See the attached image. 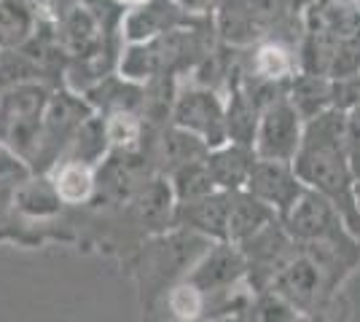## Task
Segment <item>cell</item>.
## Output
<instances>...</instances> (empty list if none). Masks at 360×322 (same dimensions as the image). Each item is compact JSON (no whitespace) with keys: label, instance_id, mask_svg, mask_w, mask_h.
Returning a JSON list of instances; mask_svg holds the SVG:
<instances>
[{"label":"cell","instance_id":"cell-1","mask_svg":"<svg viewBox=\"0 0 360 322\" xmlns=\"http://www.w3.org/2000/svg\"><path fill=\"white\" fill-rule=\"evenodd\" d=\"M349 113L339 107H328L320 116L309 119L304 126V140L296 159H293V172L301 183H307L312 191L328 196L339 213H355V172L347 159L345 137Z\"/></svg>","mask_w":360,"mask_h":322},{"label":"cell","instance_id":"cell-2","mask_svg":"<svg viewBox=\"0 0 360 322\" xmlns=\"http://www.w3.org/2000/svg\"><path fill=\"white\" fill-rule=\"evenodd\" d=\"M49 92L38 83H19L0 102V137L25 154L38 145Z\"/></svg>","mask_w":360,"mask_h":322},{"label":"cell","instance_id":"cell-3","mask_svg":"<svg viewBox=\"0 0 360 322\" xmlns=\"http://www.w3.org/2000/svg\"><path fill=\"white\" fill-rule=\"evenodd\" d=\"M301 121H304L301 113L285 94L280 100H274L269 107H264L253 140L258 159L293 164V159H296L301 148V140H304Z\"/></svg>","mask_w":360,"mask_h":322},{"label":"cell","instance_id":"cell-4","mask_svg":"<svg viewBox=\"0 0 360 322\" xmlns=\"http://www.w3.org/2000/svg\"><path fill=\"white\" fill-rule=\"evenodd\" d=\"M288 223H290V231L299 239H307V242L349 245L345 229H342L339 207L317 191H301V196L288 210Z\"/></svg>","mask_w":360,"mask_h":322},{"label":"cell","instance_id":"cell-5","mask_svg":"<svg viewBox=\"0 0 360 322\" xmlns=\"http://www.w3.org/2000/svg\"><path fill=\"white\" fill-rule=\"evenodd\" d=\"M175 121L180 129L202 137L207 145H224L226 135V107L218 94L207 86L186 89L175 102Z\"/></svg>","mask_w":360,"mask_h":322},{"label":"cell","instance_id":"cell-6","mask_svg":"<svg viewBox=\"0 0 360 322\" xmlns=\"http://www.w3.org/2000/svg\"><path fill=\"white\" fill-rule=\"evenodd\" d=\"M57 19V41L73 57H89L103 46V22L86 0H78L65 8Z\"/></svg>","mask_w":360,"mask_h":322},{"label":"cell","instance_id":"cell-7","mask_svg":"<svg viewBox=\"0 0 360 322\" xmlns=\"http://www.w3.org/2000/svg\"><path fill=\"white\" fill-rule=\"evenodd\" d=\"M248 188H250V194L255 199L274 204L283 213H288L293 207V201L301 196V180L293 172V164H285V161L258 159L253 169H250Z\"/></svg>","mask_w":360,"mask_h":322},{"label":"cell","instance_id":"cell-8","mask_svg":"<svg viewBox=\"0 0 360 322\" xmlns=\"http://www.w3.org/2000/svg\"><path fill=\"white\" fill-rule=\"evenodd\" d=\"M183 11L175 6V0H146L135 8H129L121 19V35L129 43L153 41L165 32L180 27Z\"/></svg>","mask_w":360,"mask_h":322},{"label":"cell","instance_id":"cell-9","mask_svg":"<svg viewBox=\"0 0 360 322\" xmlns=\"http://www.w3.org/2000/svg\"><path fill=\"white\" fill-rule=\"evenodd\" d=\"M323 274L326 271L312 258H290L277 271L274 290L277 295H283L290 307H309L323 285Z\"/></svg>","mask_w":360,"mask_h":322},{"label":"cell","instance_id":"cell-10","mask_svg":"<svg viewBox=\"0 0 360 322\" xmlns=\"http://www.w3.org/2000/svg\"><path fill=\"white\" fill-rule=\"evenodd\" d=\"M242 269H245V261L237 250L218 247L196 266L188 282L196 285L202 293H221L229 290V285H234V279L242 274Z\"/></svg>","mask_w":360,"mask_h":322},{"label":"cell","instance_id":"cell-11","mask_svg":"<svg viewBox=\"0 0 360 322\" xmlns=\"http://www.w3.org/2000/svg\"><path fill=\"white\" fill-rule=\"evenodd\" d=\"M38 27L35 6L27 0H0V48H22Z\"/></svg>","mask_w":360,"mask_h":322},{"label":"cell","instance_id":"cell-12","mask_svg":"<svg viewBox=\"0 0 360 322\" xmlns=\"http://www.w3.org/2000/svg\"><path fill=\"white\" fill-rule=\"evenodd\" d=\"M269 217L271 213L266 201L255 199L253 194L250 196H231L229 217H226V236L245 242V239L255 236L264 226H269Z\"/></svg>","mask_w":360,"mask_h":322},{"label":"cell","instance_id":"cell-13","mask_svg":"<svg viewBox=\"0 0 360 322\" xmlns=\"http://www.w3.org/2000/svg\"><path fill=\"white\" fill-rule=\"evenodd\" d=\"M288 100L296 105L301 119H315L323 110L333 107V81L326 76H301L293 81V89L288 94Z\"/></svg>","mask_w":360,"mask_h":322},{"label":"cell","instance_id":"cell-14","mask_svg":"<svg viewBox=\"0 0 360 322\" xmlns=\"http://www.w3.org/2000/svg\"><path fill=\"white\" fill-rule=\"evenodd\" d=\"M253 164V156L248 154L242 145L221 148L218 154H212L207 159V169H210L212 180L226 185V188H237L240 183H248Z\"/></svg>","mask_w":360,"mask_h":322},{"label":"cell","instance_id":"cell-15","mask_svg":"<svg viewBox=\"0 0 360 322\" xmlns=\"http://www.w3.org/2000/svg\"><path fill=\"white\" fill-rule=\"evenodd\" d=\"M261 25L253 19V14L248 11L245 0H234V3H224L218 8V32L224 35L229 43H250L261 35Z\"/></svg>","mask_w":360,"mask_h":322},{"label":"cell","instance_id":"cell-16","mask_svg":"<svg viewBox=\"0 0 360 322\" xmlns=\"http://www.w3.org/2000/svg\"><path fill=\"white\" fill-rule=\"evenodd\" d=\"M54 191L62 201H84L94 191V175L86 167V161H65L54 177Z\"/></svg>","mask_w":360,"mask_h":322},{"label":"cell","instance_id":"cell-17","mask_svg":"<svg viewBox=\"0 0 360 322\" xmlns=\"http://www.w3.org/2000/svg\"><path fill=\"white\" fill-rule=\"evenodd\" d=\"M253 73L261 81H283L293 73V57L283 43H261L253 54Z\"/></svg>","mask_w":360,"mask_h":322},{"label":"cell","instance_id":"cell-18","mask_svg":"<svg viewBox=\"0 0 360 322\" xmlns=\"http://www.w3.org/2000/svg\"><path fill=\"white\" fill-rule=\"evenodd\" d=\"M175 185H178V199L183 201V204H194V201L210 196L215 180H212L207 164L202 167V164H196V161H188V164L180 167L178 177H175Z\"/></svg>","mask_w":360,"mask_h":322},{"label":"cell","instance_id":"cell-19","mask_svg":"<svg viewBox=\"0 0 360 322\" xmlns=\"http://www.w3.org/2000/svg\"><path fill=\"white\" fill-rule=\"evenodd\" d=\"M169 309H172V314L178 320H186V322L196 320L202 314V309H205V293L199 290L196 285H191V282L178 285V288H172V293H169Z\"/></svg>","mask_w":360,"mask_h":322},{"label":"cell","instance_id":"cell-20","mask_svg":"<svg viewBox=\"0 0 360 322\" xmlns=\"http://www.w3.org/2000/svg\"><path fill=\"white\" fill-rule=\"evenodd\" d=\"M105 135L110 145L127 148L140 137V121L135 119V113H127V110L110 113L105 119Z\"/></svg>","mask_w":360,"mask_h":322},{"label":"cell","instance_id":"cell-21","mask_svg":"<svg viewBox=\"0 0 360 322\" xmlns=\"http://www.w3.org/2000/svg\"><path fill=\"white\" fill-rule=\"evenodd\" d=\"M167 207H169V191H165L162 185H153L148 194H146V199H143V210L148 217H162L167 213Z\"/></svg>","mask_w":360,"mask_h":322},{"label":"cell","instance_id":"cell-22","mask_svg":"<svg viewBox=\"0 0 360 322\" xmlns=\"http://www.w3.org/2000/svg\"><path fill=\"white\" fill-rule=\"evenodd\" d=\"M212 3H215V0H175V6H178V8L186 16H205V14H210Z\"/></svg>","mask_w":360,"mask_h":322},{"label":"cell","instance_id":"cell-23","mask_svg":"<svg viewBox=\"0 0 360 322\" xmlns=\"http://www.w3.org/2000/svg\"><path fill=\"white\" fill-rule=\"evenodd\" d=\"M345 6L349 8V14H352V19H355V25H358L360 30V0H345Z\"/></svg>","mask_w":360,"mask_h":322},{"label":"cell","instance_id":"cell-24","mask_svg":"<svg viewBox=\"0 0 360 322\" xmlns=\"http://www.w3.org/2000/svg\"><path fill=\"white\" fill-rule=\"evenodd\" d=\"M108 3H113V6H121V8H135V6L146 3V0H108Z\"/></svg>","mask_w":360,"mask_h":322},{"label":"cell","instance_id":"cell-25","mask_svg":"<svg viewBox=\"0 0 360 322\" xmlns=\"http://www.w3.org/2000/svg\"><path fill=\"white\" fill-rule=\"evenodd\" d=\"M349 119H352V121H355L360 126V102L355 107H352V110H349Z\"/></svg>","mask_w":360,"mask_h":322},{"label":"cell","instance_id":"cell-26","mask_svg":"<svg viewBox=\"0 0 360 322\" xmlns=\"http://www.w3.org/2000/svg\"><path fill=\"white\" fill-rule=\"evenodd\" d=\"M27 3H30V6H44V8L49 6V0H27Z\"/></svg>","mask_w":360,"mask_h":322},{"label":"cell","instance_id":"cell-27","mask_svg":"<svg viewBox=\"0 0 360 322\" xmlns=\"http://www.w3.org/2000/svg\"><path fill=\"white\" fill-rule=\"evenodd\" d=\"M312 322H326V320H323V317H315V320H312Z\"/></svg>","mask_w":360,"mask_h":322}]
</instances>
